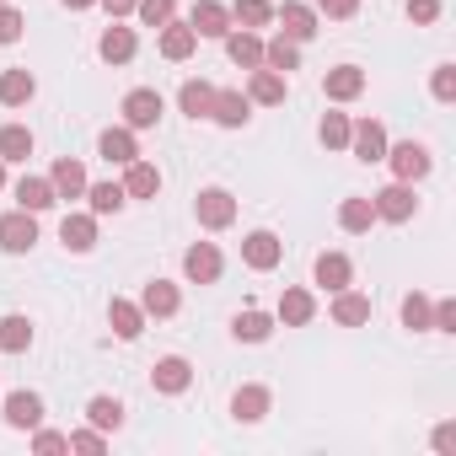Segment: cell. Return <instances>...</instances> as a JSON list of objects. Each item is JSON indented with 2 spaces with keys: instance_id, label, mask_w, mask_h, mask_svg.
Wrapping results in <instances>:
<instances>
[{
  "instance_id": "cell-1",
  "label": "cell",
  "mask_w": 456,
  "mask_h": 456,
  "mask_svg": "<svg viewBox=\"0 0 456 456\" xmlns=\"http://www.w3.org/2000/svg\"><path fill=\"white\" fill-rule=\"evenodd\" d=\"M193 215H199V225H204V232H225V225L237 220V199L225 193V188H199V199H193Z\"/></svg>"
},
{
  "instance_id": "cell-2",
  "label": "cell",
  "mask_w": 456,
  "mask_h": 456,
  "mask_svg": "<svg viewBox=\"0 0 456 456\" xmlns=\"http://www.w3.org/2000/svg\"><path fill=\"white\" fill-rule=\"evenodd\" d=\"M370 204H376V220H392V225H403V220H413V215H419L413 183H387L381 193H370Z\"/></svg>"
},
{
  "instance_id": "cell-3",
  "label": "cell",
  "mask_w": 456,
  "mask_h": 456,
  "mask_svg": "<svg viewBox=\"0 0 456 456\" xmlns=\"http://www.w3.org/2000/svg\"><path fill=\"white\" fill-rule=\"evenodd\" d=\"M161 113H167V102H161V92H151V86H140V92L124 97V124H129L134 134H140V129H156Z\"/></svg>"
},
{
  "instance_id": "cell-4",
  "label": "cell",
  "mask_w": 456,
  "mask_h": 456,
  "mask_svg": "<svg viewBox=\"0 0 456 456\" xmlns=\"http://www.w3.org/2000/svg\"><path fill=\"white\" fill-rule=\"evenodd\" d=\"M381 161H392V172H397V183H419L435 161H429V151L419 145V140H403V145H387V156Z\"/></svg>"
},
{
  "instance_id": "cell-5",
  "label": "cell",
  "mask_w": 456,
  "mask_h": 456,
  "mask_svg": "<svg viewBox=\"0 0 456 456\" xmlns=\"http://www.w3.org/2000/svg\"><path fill=\"white\" fill-rule=\"evenodd\" d=\"M33 242H38V220L28 209L0 215V248H6V253H33Z\"/></svg>"
},
{
  "instance_id": "cell-6",
  "label": "cell",
  "mask_w": 456,
  "mask_h": 456,
  "mask_svg": "<svg viewBox=\"0 0 456 456\" xmlns=\"http://www.w3.org/2000/svg\"><path fill=\"white\" fill-rule=\"evenodd\" d=\"M280 258H285V248H280L274 232H248V237H242V264H248V269L269 274V269H280Z\"/></svg>"
},
{
  "instance_id": "cell-7",
  "label": "cell",
  "mask_w": 456,
  "mask_h": 456,
  "mask_svg": "<svg viewBox=\"0 0 456 456\" xmlns=\"http://www.w3.org/2000/svg\"><path fill=\"white\" fill-rule=\"evenodd\" d=\"M156 33H161V38H156V49H161V60H172V65H183V60L199 49V33H193L188 22H177V17H172V22H161Z\"/></svg>"
},
{
  "instance_id": "cell-8",
  "label": "cell",
  "mask_w": 456,
  "mask_h": 456,
  "mask_svg": "<svg viewBox=\"0 0 456 456\" xmlns=\"http://www.w3.org/2000/svg\"><path fill=\"white\" fill-rule=\"evenodd\" d=\"M220 269H225V264H220V248H215V242H193V248L183 253V274H188L193 285H215Z\"/></svg>"
},
{
  "instance_id": "cell-9",
  "label": "cell",
  "mask_w": 456,
  "mask_h": 456,
  "mask_svg": "<svg viewBox=\"0 0 456 456\" xmlns=\"http://www.w3.org/2000/svg\"><path fill=\"white\" fill-rule=\"evenodd\" d=\"M387 124H376V118H360L354 129H349V151L360 156V161H381L387 156Z\"/></svg>"
},
{
  "instance_id": "cell-10",
  "label": "cell",
  "mask_w": 456,
  "mask_h": 456,
  "mask_svg": "<svg viewBox=\"0 0 456 456\" xmlns=\"http://www.w3.org/2000/svg\"><path fill=\"white\" fill-rule=\"evenodd\" d=\"M188 381H193V365H188L183 354H167V360H156V370H151V387H156L161 397L188 392Z\"/></svg>"
},
{
  "instance_id": "cell-11",
  "label": "cell",
  "mask_w": 456,
  "mask_h": 456,
  "mask_svg": "<svg viewBox=\"0 0 456 456\" xmlns=\"http://www.w3.org/2000/svg\"><path fill=\"white\" fill-rule=\"evenodd\" d=\"M188 28L199 38H225V33H232V6H220V0H199L193 17H188Z\"/></svg>"
},
{
  "instance_id": "cell-12",
  "label": "cell",
  "mask_w": 456,
  "mask_h": 456,
  "mask_svg": "<svg viewBox=\"0 0 456 456\" xmlns=\"http://www.w3.org/2000/svg\"><path fill=\"white\" fill-rule=\"evenodd\" d=\"M322 92H328V102H354L365 92V70L360 65H333L322 76Z\"/></svg>"
},
{
  "instance_id": "cell-13",
  "label": "cell",
  "mask_w": 456,
  "mask_h": 456,
  "mask_svg": "<svg viewBox=\"0 0 456 456\" xmlns=\"http://www.w3.org/2000/svg\"><path fill=\"white\" fill-rule=\"evenodd\" d=\"M209 118H215L220 129H242V124L253 118V102H248V92H215V108H209Z\"/></svg>"
},
{
  "instance_id": "cell-14",
  "label": "cell",
  "mask_w": 456,
  "mask_h": 456,
  "mask_svg": "<svg viewBox=\"0 0 456 456\" xmlns=\"http://www.w3.org/2000/svg\"><path fill=\"white\" fill-rule=\"evenodd\" d=\"M60 242H65V253H92L97 248V215H65Z\"/></svg>"
},
{
  "instance_id": "cell-15",
  "label": "cell",
  "mask_w": 456,
  "mask_h": 456,
  "mask_svg": "<svg viewBox=\"0 0 456 456\" xmlns=\"http://www.w3.org/2000/svg\"><path fill=\"white\" fill-rule=\"evenodd\" d=\"M248 102H264V108H280V102H285V76H280V70H269V65H258V70H248Z\"/></svg>"
},
{
  "instance_id": "cell-16",
  "label": "cell",
  "mask_w": 456,
  "mask_h": 456,
  "mask_svg": "<svg viewBox=\"0 0 456 456\" xmlns=\"http://www.w3.org/2000/svg\"><path fill=\"white\" fill-rule=\"evenodd\" d=\"M134 49H140L134 28H118V22H113V28H108L102 38H97V54H102L108 65H129V60H134Z\"/></svg>"
},
{
  "instance_id": "cell-17",
  "label": "cell",
  "mask_w": 456,
  "mask_h": 456,
  "mask_svg": "<svg viewBox=\"0 0 456 456\" xmlns=\"http://www.w3.org/2000/svg\"><path fill=\"white\" fill-rule=\"evenodd\" d=\"M97 156L108 161V167H129L134 156H140V145H134V129L124 124V129H108L102 140H97Z\"/></svg>"
},
{
  "instance_id": "cell-18",
  "label": "cell",
  "mask_w": 456,
  "mask_h": 456,
  "mask_svg": "<svg viewBox=\"0 0 456 456\" xmlns=\"http://www.w3.org/2000/svg\"><path fill=\"white\" fill-rule=\"evenodd\" d=\"M54 204H60V193H54L49 177H22V183H17V209L44 215V209H54Z\"/></svg>"
},
{
  "instance_id": "cell-19",
  "label": "cell",
  "mask_w": 456,
  "mask_h": 456,
  "mask_svg": "<svg viewBox=\"0 0 456 456\" xmlns=\"http://www.w3.org/2000/svg\"><path fill=\"white\" fill-rule=\"evenodd\" d=\"M312 280H317L322 290H344V285L354 280V264H349L344 253H317V264H312Z\"/></svg>"
},
{
  "instance_id": "cell-20",
  "label": "cell",
  "mask_w": 456,
  "mask_h": 456,
  "mask_svg": "<svg viewBox=\"0 0 456 456\" xmlns=\"http://www.w3.org/2000/svg\"><path fill=\"white\" fill-rule=\"evenodd\" d=\"M177 306H183V296H177L172 280H151V285L140 290V312H145V317H172Z\"/></svg>"
},
{
  "instance_id": "cell-21",
  "label": "cell",
  "mask_w": 456,
  "mask_h": 456,
  "mask_svg": "<svg viewBox=\"0 0 456 456\" xmlns=\"http://www.w3.org/2000/svg\"><path fill=\"white\" fill-rule=\"evenodd\" d=\"M333 322L338 328H360V322H370V296H360V290H333Z\"/></svg>"
},
{
  "instance_id": "cell-22",
  "label": "cell",
  "mask_w": 456,
  "mask_h": 456,
  "mask_svg": "<svg viewBox=\"0 0 456 456\" xmlns=\"http://www.w3.org/2000/svg\"><path fill=\"white\" fill-rule=\"evenodd\" d=\"M108 328H113L124 344H134V338L145 333V312H140V301H108Z\"/></svg>"
},
{
  "instance_id": "cell-23",
  "label": "cell",
  "mask_w": 456,
  "mask_h": 456,
  "mask_svg": "<svg viewBox=\"0 0 456 456\" xmlns=\"http://www.w3.org/2000/svg\"><path fill=\"white\" fill-rule=\"evenodd\" d=\"M269 387H237V397H232V419L237 424H258V419H269Z\"/></svg>"
},
{
  "instance_id": "cell-24",
  "label": "cell",
  "mask_w": 456,
  "mask_h": 456,
  "mask_svg": "<svg viewBox=\"0 0 456 456\" xmlns=\"http://www.w3.org/2000/svg\"><path fill=\"white\" fill-rule=\"evenodd\" d=\"M6 424L12 429H38L44 424V397L38 392H12L6 397Z\"/></svg>"
},
{
  "instance_id": "cell-25",
  "label": "cell",
  "mask_w": 456,
  "mask_h": 456,
  "mask_svg": "<svg viewBox=\"0 0 456 456\" xmlns=\"http://www.w3.org/2000/svg\"><path fill=\"white\" fill-rule=\"evenodd\" d=\"M274 17L285 22V38H296V44L317 38V12H312V6H301V0H285V6H280Z\"/></svg>"
},
{
  "instance_id": "cell-26",
  "label": "cell",
  "mask_w": 456,
  "mask_h": 456,
  "mask_svg": "<svg viewBox=\"0 0 456 456\" xmlns=\"http://www.w3.org/2000/svg\"><path fill=\"white\" fill-rule=\"evenodd\" d=\"M49 183H54L60 199H81V193H86V167H81L76 156H60L54 172H49Z\"/></svg>"
},
{
  "instance_id": "cell-27",
  "label": "cell",
  "mask_w": 456,
  "mask_h": 456,
  "mask_svg": "<svg viewBox=\"0 0 456 456\" xmlns=\"http://www.w3.org/2000/svg\"><path fill=\"white\" fill-rule=\"evenodd\" d=\"M124 193H129V199H156V193H161V172L134 156V161L124 167Z\"/></svg>"
},
{
  "instance_id": "cell-28",
  "label": "cell",
  "mask_w": 456,
  "mask_h": 456,
  "mask_svg": "<svg viewBox=\"0 0 456 456\" xmlns=\"http://www.w3.org/2000/svg\"><path fill=\"white\" fill-rule=\"evenodd\" d=\"M225 54H232V65H242V70H258L264 65V38L258 33H225Z\"/></svg>"
},
{
  "instance_id": "cell-29",
  "label": "cell",
  "mask_w": 456,
  "mask_h": 456,
  "mask_svg": "<svg viewBox=\"0 0 456 456\" xmlns=\"http://www.w3.org/2000/svg\"><path fill=\"white\" fill-rule=\"evenodd\" d=\"M312 317H317L312 290H301V285H296V290H285V296H280V322H285V328H306Z\"/></svg>"
},
{
  "instance_id": "cell-30",
  "label": "cell",
  "mask_w": 456,
  "mask_h": 456,
  "mask_svg": "<svg viewBox=\"0 0 456 456\" xmlns=\"http://www.w3.org/2000/svg\"><path fill=\"white\" fill-rule=\"evenodd\" d=\"M33 97H38L33 70H0V102H6V108H22V102H33Z\"/></svg>"
},
{
  "instance_id": "cell-31",
  "label": "cell",
  "mask_w": 456,
  "mask_h": 456,
  "mask_svg": "<svg viewBox=\"0 0 456 456\" xmlns=\"http://www.w3.org/2000/svg\"><path fill=\"white\" fill-rule=\"evenodd\" d=\"M269 333H274V317L269 312H237L232 317V338L237 344H264Z\"/></svg>"
},
{
  "instance_id": "cell-32",
  "label": "cell",
  "mask_w": 456,
  "mask_h": 456,
  "mask_svg": "<svg viewBox=\"0 0 456 456\" xmlns=\"http://www.w3.org/2000/svg\"><path fill=\"white\" fill-rule=\"evenodd\" d=\"M177 108H183L188 118H209V108H215V86H209V81H183Z\"/></svg>"
},
{
  "instance_id": "cell-33",
  "label": "cell",
  "mask_w": 456,
  "mask_h": 456,
  "mask_svg": "<svg viewBox=\"0 0 456 456\" xmlns=\"http://www.w3.org/2000/svg\"><path fill=\"white\" fill-rule=\"evenodd\" d=\"M81 199H92V215H118V209L129 204L124 183H86V193H81Z\"/></svg>"
},
{
  "instance_id": "cell-34",
  "label": "cell",
  "mask_w": 456,
  "mask_h": 456,
  "mask_svg": "<svg viewBox=\"0 0 456 456\" xmlns=\"http://www.w3.org/2000/svg\"><path fill=\"white\" fill-rule=\"evenodd\" d=\"M338 225H344L349 237L370 232V225H376V204H370V199H344V204H338Z\"/></svg>"
},
{
  "instance_id": "cell-35",
  "label": "cell",
  "mask_w": 456,
  "mask_h": 456,
  "mask_svg": "<svg viewBox=\"0 0 456 456\" xmlns=\"http://www.w3.org/2000/svg\"><path fill=\"white\" fill-rule=\"evenodd\" d=\"M264 65H269V70H280V76H290V70L301 65V44L280 33L274 44H264Z\"/></svg>"
},
{
  "instance_id": "cell-36",
  "label": "cell",
  "mask_w": 456,
  "mask_h": 456,
  "mask_svg": "<svg viewBox=\"0 0 456 456\" xmlns=\"http://www.w3.org/2000/svg\"><path fill=\"white\" fill-rule=\"evenodd\" d=\"M33 156V129L28 124H6L0 129V161H28Z\"/></svg>"
},
{
  "instance_id": "cell-37",
  "label": "cell",
  "mask_w": 456,
  "mask_h": 456,
  "mask_svg": "<svg viewBox=\"0 0 456 456\" xmlns=\"http://www.w3.org/2000/svg\"><path fill=\"white\" fill-rule=\"evenodd\" d=\"M0 349H6V354H28L33 349V322L28 317H0Z\"/></svg>"
},
{
  "instance_id": "cell-38",
  "label": "cell",
  "mask_w": 456,
  "mask_h": 456,
  "mask_svg": "<svg viewBox=\"0 0 456 456\" xmlns=\"http://www.w3.org/2000/svg\"><path fill=\"white\" fill-rule=\"evenodd\" d=\"M86 419H92V429L108 435V429L124 424V403H118V397H92V403H86Z\"/></svg>"
},
{
  "instance_id": "cell-39",
  "label": "cell",
  "mask_w": 456,
  "mask_h": 456,
  "mask_svg": "<svg viewBox=\"0 0 456 456\" xmlns=\"http://www.w3.org/2000/svg\"><path fill=\"white\" fill-rule=\"evenodd\" d=\"M232 22L248 28V33H253V28H269V22H274V6H269V0H237V6H232Z\"/></svg>"
},
{
  "instance_id": "cell-40",
  "label": "cell",
  "mask_w": 456,
  "mask_h": 456,
  "mask_svg": "<svg viewBox=\"0 0 456 456\" xmlns=\"http://www.w3.org/2000/svg\"><path fill=\"white\" fill-rule=\"evenodd\" d=\"M349 129H354V124H349L344 113H322V124H317V140H322L328 151H349Z\"/></svg>"
},
{
  "instance_id": "cell-41",
  "label": "cell",
  "mask_w": 456,
  "mask_h": 456,
  "mask_svg": "<svg viewBox=\"0 0 456 456\" xmlns=\"http://www.w3.org/2000/svg\"><path fill=\"white\" fill-rule=\"evenodd\" d=\"M403 328L408 333H429V296H403Z\"/></svg>"
},
{
  "instance_id": "cell-42",
  "label": "cell",
  "mask_w": 456,
  "mask_h": 456,
  "mask_svg": "<svg viewBox=\"0 0 456 456\" xmlns=\"http://www.w3.org/2000/svg\"><path fill=\"white\" fill-rule=\"evenodd\" d=\"M134 12H140L145 28H161V22L177 17V0H134Z\"/></svg>"
},
{
  "instance_id": "cell-43",
  "label": "cell",
  "mask_w": 456,
  "mask_h": 456,
  "mask_svg": "<svg viewBox=\"0 0 456 456\" xmlns=\"http://www.w3.org/2000/svg\"><path fill=\"white\" fill-rule=\"evenodd\" d=\"M429 92H435V102H456V65H435Z\"/></svg>"
},
{
  "instance_id": "cell-44",
  "label": "cell",
  "mask_w": 456,
  "mask_h": 456,
  "mask_svg": "<svg viewBox=\"0 0 456 456\" xmlns=\"http://www.w3.org/2000/svg\"><path fill=\"white\" fill-rule=\"evenodd\" d=\"M429 333H456V301H429Z\"/></svg>"
},
{
  "instance_id": "cell-45",
  "label": "cell",
  "mask_w": 456,
  "mask_h": 456,
  "mask_svg": "<svg viewBox=\"0 0 456 456\" xmlns=\"http://www.w3.org/2000/svg\"><path fill=\"white\" fill-rule=\"evenodd\" d=\"M70 451H81V456H102L108 440H102V429H76V435H70Z\"/></svg>"
},
{
  "instance_id": "cell-46",
  "label": "cell",
  "mask_w": 456,
  "mask_h": 456,
  "mask_svg": "<svg viewBox=\"0 0 456 456\" xmlns=\"http://www.w3.org/2000/svg\"><path fill=\"white\" fill-rule=\"evenodd\" d=\"M312 12H317V17H328V22H344V17H354V12H360V0H317Z\"/></svg>"
},
{
  "instance_id": "cell-47",
  "label": "cell",
  "mask_w": 456,
  "mask_h": 456,
  "mask_svg": "<svg viewBox=\"0 0 456 456\" xmlns=\"http://www.w3.org/2000/svg\"><path fill=\"white\" fill-rule=\"evenodd\" d=\"M22 28H28V22H22V12H17V6H0V44H17V38H22Z\"/></svg>"
},
{
  "instance_id": "cell-48",
  "label": "cell",
  "mask_w": 456,
  "mask_h": 456,
  "mask_svg": "<svg viewBox=\"0 0 456 456\" xmlns=\"http://www.w3.org/2000/svg\"><path fill=\"white\" fill-rule=\"evenodd\" d=\"M33 451H70V435H60V429H33Z\"/></svg>"
},
{
  "instance_id": "cell-49",
  "label": "cell",
  "mask_w": 456,
  "mask_h": 456,
  "mask_svg": "<svg viewBox=\"0 0 456 456\" xmlns=\"http://www.w3.org/2000/svg\"><path fill=\"white\" fill-rule=\"evenodd\" d=\"M408 17H413L419 28H429V22L440 17V0H408Z\"/></svg>"
},
{
  "instance_id": "cell-50",
  "label": "cell",
  "mask_w": 456,
  "mask_h": 456,
  "mask_svg": "<svg viewBox=\"0 0 456 456\" xmlns=\"http://www.w3.org/2000/svg\"><path fill=\"white\" fill-rule=\"evenodd\" d=\"M97 6H102L113 22H118V17H129V12H134V0H97Z\"/></svg>"
},
{
  "instance_id": "cell-51",
  "label": "cell",
  "mask_w": 456,
  "mask_h": 456,
  "mask_svg": "<svg viewBox=\"0 0 456 456\" xmlns=\"http://www.w3.org/2000/svg\"><path fill=\"white\" fill-rule=\"evenodd\" d=\"M435 451H456V424H440L435 429Z\"/></svg>"
},
{
  "instance_id": "cell-52",
  "label": "cell",
  "mask_w": 456,
  "mask_h": 456,
  "mask_svg": "<svg viewBox=\"0 0 456 456\" xmlns=\"http://www.w3.org/2000/svg\"><path fill=\"white\" fill-rule=\"evenodd\" d=\"M65 6H70V12H86V6H97V0H65Z\"/></svg>"
},
{
  "instance_id": "cell-53",
  "label": "cell",
  "mask_w": 456,
  "mask_h": 456,
  "mask_svg": "<svg viewBox=\"0 0 456 456\" xmlns=\"http://www.w3.org/2000/svg\"><path fill=\"white\" fill-rule=\"evenodd\" d=\"M0 188H6V161H0Z\"/></svg>"
},
{
  "instance_id": "cell-54",
  "label": "cell",
  "mask_w": 456,
  "mask_h": 456,
  "mask_svg": "<svg viewBox=\"0 0 456 456\" xmlns=\"http://www.w3.org/2000/svg\"><path fill=\"white\" fill-rule=\"evenodd\" d=\"M0 6H6V0H0Z\"/></svg>"
}]
</instances>
